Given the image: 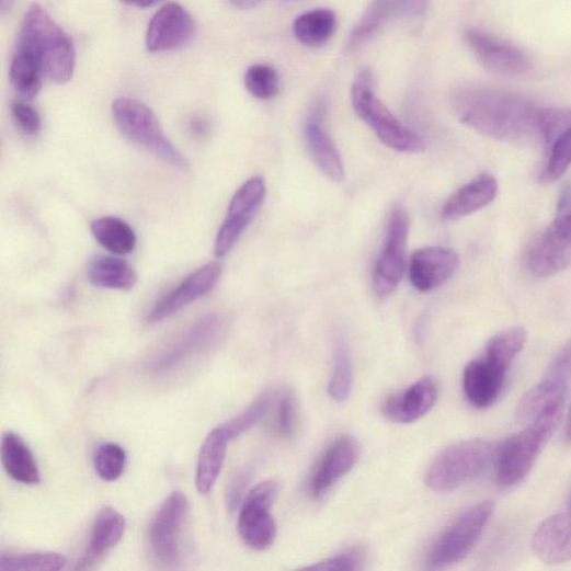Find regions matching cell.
Returning a JSON list of instances; mask_svg holds the SVG:
<instances>
[{"label":"cell","instance_id":"6da1fadb","mask_svg":"<svg viewBox=\"0 0 571 571\" xmlns=\"http://www.w3.org/2000/svg\"><path fill=\"white\" fill-rule=\"evenodd\" d=\"M452 105L461 123L505 142H540L544 107L527 96L499 88L466 84L454 91Z\"/></svg>","mask_w":571,"mask_h":571},{"label":"cell","instance_id":"7a4b0ae2","mask_svg":"<svg viewBox=\"0 0 571 571\" xmlns=\"http://www.w3.org/2000/svg\"><path fill=\"white\" fill-rule=\"evenodd\" d=\"M18 47L30 52L38 61L43 75L57 84L73 78L77 52L71 37L39 5L26 12L19 34Z\"/></svg>","mask_w":571,"mask_h":571},{"label":"cell","instance_id":"3957f363","mask_svg":"<svg viewBox=\"0 0 571 571\" xmlns=\"http://www.w3.org/2000/svg\"><path fill=\"white\" fill-rule=\"evenodd\" d=\"M561 409L545 411L498 448L496 478L501 486L514 487L529 475L560 423Z\"/></svg>","mask_w":571,"mask_h":571},{"label":"cell","instance_id":"277c9868","mask_svg":"<svg viewBox=\"0 0 571 571\" xmlns=\"http://www.w3.org/2000/svg\"><path fill=\"white\" fill-rule=\"evenodd\" d=\"M496 444L473 438L453 444L431 465L425 482L435 492H452L481 476L495 459Z\"/></svg>","mask_w":571,"mask_h":571},{"label":"cell","instance_id":"5b68a950","mask_svg":"<svg viewBox=\"0 0 571 571\" xmlns=\"http://www.w3.org/2000/svg\"><path fill=\"white\" fill-rule=\"evenodd\" d=\"M352 103L355 113L367 123L380 142L403 153H418L424 150L422 139L407 128L374 93L369 71L362 70L352 87Z\"/></svg>","mask_w":571,"mask_h":571},{"label":"cell","instance_id":"8992f818","mask_svg":"<svg viewBox=\"0 0 571 571\" xmlns=\"http://www.w3.org/2000/svg\"><path fill=\"white\" fill-rule=\"evenodd\" d=\"M112 112L118 130L126 139L179 170L189 168L187 161L164 135L157 115L148 105L135 99L119 98L114 101Z\"/></svg>","mask_w":571,"mask_h":571},{"label":"cell","instance_id":"52a82bcc","mask_svg":"<svg viewBox=\"0 0 571 571\" xmlns=\"http://www.w3.org/2000/svg\"><path fill=\"white\" fill-rule=\"evenodd\" d=\"M493 511L492 501L468 507L432 544L425 558L426 568L439 570L464 560L478 543Z\"/></svg>","mask_w":571,"mask_h":571},{"label":"cell","instance_id":"ba28073f","mask_svg":"<svg viewBox=\"0 0 571 571\" xmlns=\"http://www.w3.org/2000/svg\"><path fill=\"white\" fill-rule=\"evenodd\" d=\"M525 264L539 278L555 276L571 266V195L559 203L555 220L529 244Z\"/></svg>","mask_w":571,"mask_h":571},{"label":"cell","instance_id":"9c48e42d","mask_svg":"<svg viewBox=\"0 0 571 571\" xmlns=\"http://www.w3.org/2000/svg\"><path fill=\"white\" fill-rule=\"evenodd\" d=\"M224 330L221 316L210 313L202 317L160 347L147 362V369L156 375L176 369L186 359L212 349L222 336Z\"/></svg>","mask_w":571,"mask_h":571},{"label":"cell","instance_id":"30bf717a","mask_svg":"<svg viewBox=\"0 0 571 571\" xmlns=\"http://www.w3.org/2000/svg\"><path fill=\"white\" fill-rule=\"evenodd\" d=\"M276 481H265L251 489L241 503L238 532L243 543L251 549H269L277 536V525L271 513L278 495Z\"/></svg>","mask_w":571,"mask_h":571},{"label":"cell","instance_id":"8fae6325","mask_svg":"<svg viewBox=\"0 0 571 571\" xmlns=\"http://www.w3.org/2000/svg\"><path fill=\"white\" fill-rule=\"evenodd\" d=\"M571 387V341L553 357L540 382L530 389L516 409L518 422L528 424L551 408H562Z\"/></svg>","mask_w":571,"mask_h":571},{"label":"cell","instance_id":"7c38bea8","mask_svg":"<svg viewBox=\"0 0 571 571\" xmlns=\"http://www.w3.org/2000/svg\"><path fill=\"white\" fill-rule=\"evenodd\" d=\"M266 197L263 176H252L245 181L232 197L227 216L221 225L216 242L215 255L225 258L239 241L253 218L256 217Z\"/></svg>","mask_w":571,"mask_h":571},{"label":"cell","instance_id":"4fadbf2b","mask_svg":"<svg viewBox=\"0 0 571 571\" xmlns=\"http://www.w3.org/2000/svg\"><path fill=\"white\" fill-rule=\"evenodd\" d=\"M409 230L408 213L397 208L391 215L387 239L373 275L374 292L380 298L390 296L404 276Z\"/></svg>","mask_w":571,"mask_h":571},{"label":"cell","instance_id":"5bb4252c","mask_svg":"<svg viewBox=\"0 0 571 571\" xmlns=\"http://www.w3.org/2000/svg\"><path fill=\"white\" fill-rule=\"evenodd\" d=\"M189 503L181 491L167 496L156 513L149 528V545L156 559L174 566L180 561L181 537Z\"/></svg>","mask_w":571,"mask_h":571},{"label":"cell","instance_id":"9a60e30c","mask_svg":"<svg viewBox=\"0 0 571 571\" xmlns=\"http://www.w3.org/2000/svg\"><path fill=\"white\" fill-rule=\"evenodd\" d=\"M464 41L482 67L492 73L516 77L533 69V60L526 52L488 32L469 28Z\"/></svg>","mask_w":571,"mask_h":571},{"label":"cell","instance_id":"2e32d148","mask_svg":"<svg viewBox=\"0 0 571 571\" xmlns=\"http://www.w3.org/2000/svg\"><path fill=\"white\" fill-rule=\"evenodd\" d=\"M540 142L545 149L540 179L558 181L571 165V107L544 109Z\"/></svg>","mask_w":571,"mask_h":571},{"label":"cell","instance_id":"e0dca14e","mask_svg":"<svg viewBox=\"0 0 571 571\" xmlns=\"http://www.w3.org/2000/svg\"><path fill=\"white\" fill-rule=\"evenodd\" d=\"M221 273L220 264L209 263L190 274L151 308L147 317L148 323H160L208 294L219 282Z\"/></svg>","mask_w":571,"mask_h":571},{"label":"cell","instance_id":"ac0fdd59","mask_svg":"<svg viewBox=\"0 0 571 571\" xmlns=\"http://www.w3.org/2000/svg\"><path fill=\"white\" fill-rule=\"evenodd\" d=\"M195 22L181 5L169 3L152 18L146 34L150 52L159 53L180 48L195 35Z\"/></svg>","mask_w":571,"mask_h":571},{"label":"cell","instance_id":"d6986e66","mask_svg":"<svg viewBox=\"0 0 571 571\" xmlns=\"http://www.w3.org/2000/svg\"><path fill=\"white\" fill-rule=\"evenodd\" d=\"M510 366L482 354L465 368L464 390L467 400L477 409L490 408L499 399Z\"/></svg>","mask_w":571,"mask_h":571},{"label":"cell","instance_id":"ffe728a7","mask_svg":"<svg viewBox=\"0 0 571 571\" xmlns=\"http://www.w3.org/2000/svg\"><path fill=\"white\" fill-rule=\"evenodd\" d=\"M460 265L457 253L442 247H424L413 253L409 276L412 286L427 293L446 284Z\"/></svg>","mask_w":571,"mask_h":571},{"label":"cell","instance_id":"44dd1931","mask_svg":"<svg viewBox=\"0 0 571 571\" xmlns=\"http://www.w3.org/2000/svg\"><path fill=\"white\" fill-rule=\"evenodd\" d=\"M357 458L358 446L354 438L342 436L335 439L312 471L309 481L311 498H323L352 470Z\"/></svg>","mask_w":571,"mask_h":571},{"label":"cell","instance_id":"7402d4cb","mask_svg":"<svg viewBox=\"0 0 571 571\" xmlns=\"http://www.w3.org/2000/svg\"><path fill=\"white\" fill-rule=\"evenodd\" d=\"M429 0H373L352 31L349 48L355 49L369 41L387 22L398 18H422Z\"/></svg>","mask_w":571,"mask_h":571},{"label":"cell","instance_id":"603a6c76","mask_svg":"<svg viewBox=\"0 0 571 571\" xmlns=\"http://www.w3.org/2000/svg\"><path fill=\"white\" fill-rule=\"evenodd\" d=\"M438 397L431 377H423L409 389L391 396L384 404V414L395 423H412L427 414Z\"/></svg>","mask_w":571,"mask_h":571},{"label":"cell","instance_id":"cb8c5ba5","mask_svg":"<svg viewBox=\"0 0 571 571\" xmlns=\"http://www.w3.org/2000/svg\"><path fill=\"white\" fill-rule=\"evenodd\" d=\"M534 553L544 563L556 566L571 561V510L544 522L534 535Z\"/></svg>","mask_w":571,"mask_h":571},{"label":"cell","instance_id":"d4e9b609","mask_svg":"<svg viewBox=\"0 0 571 571\" xmlns=\"http://www.w3.org/2000/svg\"><path fill=\"white\" fill-rule=\"evenodd\" d=\"M125 526V518L114 507H102L93 523L87 548L77 569H91L104 559L123 538Z\"/></svg>","mask_w":571,"mask_h":571},{"label":"cell","instance_id":"484cf974","mask_svg":"<svg viewBox=\"0 0 571 571\" xmlns=\"http://www.w3.org/2000/svg\"><path fill=\"white\" fill-rule=\"evenodd\" d=\"M323 107L312 112L305 130L307 147L316 165L332 181L342 182L345 170L338 148L322 125Z\"/></svg>","mask_w":571,"mask_h":571},{"label":"cell","instance_id":"4316f807","mask_svg":"<svg viewBox=\"0 0 571 571\" xmlns=\"http://www.w3.org/2000/svg\"><path fill=\"white\" fill-rule=\"evenodd\" d=\"M496 194V180L490 174H481L457 190L444 204L441 216L446 219L469 216L490 205L495 199Z\"/></svg>","mask_w":571,"mask_h":571},{"label":"cell","instance_id":"83f0119b","mask_svg":"<svg viewBox=\"0 0 571 571\" xmlns=\"http://www.w3.org/2000/svg\"><path fill=\"white\" fill-rule=\"evenodd\" d=\"M2 464L7 473L14 481L34 486L41 481V472L33 453L25 441L10 431L2 438Z\"/></svg>","mask_w":571,"mask_h":571},{"label":"cell","instance_id":"f1b7e54d","mask_svg":"<svg viewBox=\"0 0 571 571\" xmlns=\"http://www.w3.org/2000/svg\"><path fill=\"white\" fill-rule=\"evenodd\" d=\"M229 442L220 425L205 438L196 470V486L202 494H208L216 484L224 467Z\"/></svg>","mask_w":571,"mask_h":571},{"label":"cell","instance_id":"f546056e","mask_svg":"<svg viewBox=\"0 0 571 571\" xmlns=\"http://www.w3.org/2000/svg\"><path fill=\"white\" fill-rule=\"evenodd\" d=\"M88 277L94 286L113 290H130L138 281L128 263L109 256L94 259L88 267Z\"/></svg>","mask_w":571,"mask_h":571},{"label":"cell","instance_id":"4dcf8cb0","mask_svg":"<svg viewBox=\"0 0 571 571\" xmlns=\"http://www.w3.org/2000/svg\"><path fill=\"white\" fill-rule=\"evenodd\" d=\"M96 241L114 255H129L137 245V236L130 225L116 217H102L92 222Z\"/></svg>","mask_w":571,"mask_h":571},{"label":"cell","instance_id":"1f68e13d","mask_svg":"<svg viewBox=\"0 0 571 571\" xmlns=\"http://www.w3.org/2000/svg\"><path fill=\"white\" fill-rule=\"evenodd\" d=\"M336 30V15L330 10L307 12L294 23L296 38L309 47H319L328 43Z\"/></svg>","mask_w":571,"mask_h":571},{"label":"cell","instance_id":"d6a6232c","mask_svg":"<svg viewBox=\"0 0 571 571\" xmlns=\"http://www.w3.org/2000/svg\"><path fill=\"white\" fill-rule=\"evenodd\" d=\"M44 75L36 58L26 49L16 47L10 69L14 90L24 100H33L42 89Z\"/></svg>","mask_w":571,"mask_h":571},{"label":"cell","instance_id":"836d02e7","mask_svg":"<svg viewBox=\"0 0 571 571\" xmlns=\"http://www.w3.org/2000/svg\"><path fill=\"white\" fill-rule=\"evenodd\" d=\"M353 387V362L346 341L339 336L335 342L334 366L329 385V395L339 402L346 401Z\"/></svg>","mask_w":571,"mask_h":571},{"label":"cell","instance_id":"e575fe53","mask_svg":"<svg viewBox=\"0 0 571 571\" xmlns=\"http://www.w3.org/2000/svg\"><path fill=\"white\" fill-rule=\"evenodd\" d=\"M68 561L55 552L3 553L0 571H57L65 569Z\"/></svg>","mask_w":571,"mask_h":571},{"label":"cell","instance_id":"d590c367","mask_svg":"<svg viewBox=\"0 0 571 571\" xmlns=\"http://www.w3.org/2000/svg\"><path fill=\"white\" fill-rule=\"evenodd\" d=\"M527 340L528 333L524 328L507 329L494 335L486 345L483 353L511 367L524 350Z\"/></svg>","mask_w":571,"mask_h":571},{"label":"cell","instance_id":"8d00e7d4","mask_svg":"<svg viewBox=\"0 0 571 571\" xmlns=\"http://www.w3.org/2000/svg\"><path fill=\"white\" fill-rule=\"evenodd\" d=\"M274 395L266 391L253 401L243 412L220 425L230 442L256 425L270 411Z\"/></svg>","mask_w":571,"mask_h":571},{"label":"cell","instance_id":"74e56055","mask_svg":"<svg viewBox=\"0 0 571 571\" xmlns=\"http://www.w3.org/2000/svg\"><path fill=\"white\" fill-rule=\"evenodd\" d=\"M298 402L295 393L285 390L276 400L272 421L274 434L283 441H290L297 432Z\"/></svg>","mask_w":571,"mask_h":571},{"label":"cell","instance_id":"f35d334b","mask_svg":"<svg viewBox=\"0 0 571 571\" xmlns=\"http://www.w3.org/2000/svg\"><path fill=\"white\" fill-rule=\"evenodd\" d=\"M93 464L96 475L112 482L121 478L126 466V453L116 443H102L94 453Z\"/></svg>","mask_w":571,"mask_h":571},{"label":"cell","instance_id":"ab89813d","mask_svg":"<svg viewBox=\"0 0 571 571\" xmlns=\"http://www.w3.org/2000/svg\"><path fill=\"white\" fill-rule=\"evenodd\" d=\"M248 92L261 100H271L278 94L279 78L277 72L269 66H253L244 77Z\"/></svg>","mask_w":571,"mask_h":571},{"label":"cell","instance_id":"60d3db41","mask_svg":"<svg viewBox=\"0 0 571 571\" xmlns=\"http://www.w3.org/2000/svg\"><path fill=\"white\" fill-rule=\"evenodd\" d=\"M365 553L359 548L347 549L341 553L316 562L305 569L309 570H357L362 568Z\"/></svg>","mask_w":571,"mask_h":571},{"label":"cell","instance_id":"b9f144b4","mask_svg":"<svg viewBox=\"0 0 571 571\" xmlns=\"http://www.w3.org/2000/svg\"><path fill=\"white\" fill-rule=\"evenodd\" d=\"M12 116L19 129L28 137H35L41 133L42 118L35 107L26 101L20 100L12 103Z\"/></svg>","mask_w":571,"mask_h":571},{"label":"cell","instance_id":"7bdbcfd3","mask_svg":"<svg viewBox=\"0 0 571 571\" xmlns=\"http://www.w3.org/2000/svg\"><path fill=\"white\" fill-rule=\"evenodd\" d=\"M250 471L242 470L238 472L230 481L226 492V502L229 512H236L237 507L240 505L244 491L250 481Z\"/></svg>","mask_w":571,"mask_h":571},{"label":"cell","instance_id":"ee69618b","mask_svg":"<svg viewBox=\"0 0 571 571\" xmlns=\"http://www.w3.org/2000/svg\"><path fill=\"white\" fill-rule=\"evenodd\" d=\"M189 129L195 138H203L209 133L210 124L205 117L195 116L190 119Z\"/></svg>","mask_w":571,"mask_h":571},{"label":"cell","instance_id":"f6af8a7d","mask_svg":"<svg viewBox=\"0 0 571 571\" xmlns=\"http://www.w3.org/2000/svg\"><path fill=\"white\" fill-rule=\"evenodd\" d=\"M263 0H229V3L238 10H251L258 8Z\"/></svg>","mask_w":571,"mask_h":571},{"label":"cell","instance_id":"bcb514c9","mask_svg":"<svg viewBox=\"0 0 571 571\" xmlns=\"http://www.w3.org/2000/svg\"><path fill=\"white\" fill-rule=\"evenodd\" d=\"M121 2L139 9H149L163 2V0H121Z\"/></svg>","mask_w":571,"mask_h":571},{"label":"cell","instance_id":"7dc6e473","mask_svg":"<svg viewBox=\"0 0 571 571\" xmlns=\"http://www.w3.org/2000/svg\"><path fill=\"white\" fill-rule=\"evenodd\" d=\"M566 435H567V438L569 441H571V408H570V411H569L568 416H567Z\"/></svg>","mask_w":571,"mask_h":571},{"label":"cell","instance_id":"c3c4849f","mask_svg":"<svg viewBox=\"0 0 571 571\" xmlns=\"http://www.w3.org/2000/svg\"><path fill=\"white\" fill-rule=\"evenodd\" d=\"M13 0H2V10L8 11L11 9Z\"/></svg>","mask_w":571,"mask_h":571},{"label":"cell","instance_id":"681fc988","mask_svg":"<svg viewBox=\"0 0 571 571\" xmlns=\"http://www.w3.org/2000/svg\"><path fill=\"white\" fill-rule=\"evenodd\" d=\"M569 507L571 510V496H570V500H569Z\"/></svg>","mask_w":571,"mask_h":571}]
</instances>
